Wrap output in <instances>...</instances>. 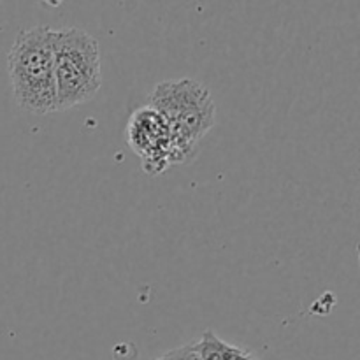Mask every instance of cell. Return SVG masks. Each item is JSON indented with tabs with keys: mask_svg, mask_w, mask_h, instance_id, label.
Here are the masks:
<instances>
[{
	"mask_svg": "<svg viewBox=\"0 0 360 360\" xmlns=\"http://www.w3.org/2000/svg\"><path fill=\"white\" fill-rule=\"evenodd\" d=\"M11 88L16 104L34 115L56 111L51 28L20 30L7 55Z\"/></svg>",
	"mask_w": 360,
	"mask_h": 360,
	"instance_id": "cell-1",
	"label": "cell"
},
{
	"mask_svg": "<svg viewBox=\"0 0 360 360\" xmlns=\"http://www.w3.org/2000/svg\"><path fill=\"white\" fill-rule=\"evenodd\" d=\"M56 111L86 104L102 86L101 48L94 35L76 27L51 28Z\"/></svg>",
	"mask_w": 360,
	"mask_h": 360,
	"instance_id": "cell-2",
	"label": "cell"
},
{
	"mask_svg": "<svg viewBox=\"0 0 360 360\" xmlns=\"http://www.w3.org/2000/svg\"><path fill=\"white\" fill-rule=\"evenodd\" d=\"M148 105L167 122L188 158L195 157L199 143L217 123V105L210 90L190 77L158 83Z\"/></svg>",
	"mask_w": 360,
	"mask_h": 360,
	"instance_id": "cell-3",
	"label": "cell"
},
{
	"mask_svg": "<svg viewBox=\"0 0 360 360\" xmlns=\"http://www.w3.org/2000/svg\"><path fill=\"white\" fill-rule=\"evenodd\" d=\"M127 143L139 157L141 167L148 176L164 174L172 165L190 160L179 148L167 122L151 105H143L130 115Z\"/></svg>",
	"mask_w": 360,
	"mask_h": 360,
	"instance_id": "cell-4",
	"label": "cell"
},
{
	"mask_svg": "<svg viewBox=\"0 0 360 360\" xmlns=\"http://www.w3.org/2000/svg\"><path fill=\"white\" fill-rule=\"evenodd\" d=\"M200 360H225L234 350V345L220 340L213 330H206L199 341H197Z\"/></svg>",
	"mask_w": 360,
	"mask_h": 360,
	"instance_id": "cell-5",
	"label": "cell"
},
{
	"mask_svg": "<svg viewBox=\"0 0 360 360\" xmlns=\"http://www.w3.org/2000/svg\"><path fill=\"white\" fill-rule=\"evenodd\" d=\"M160 360H200V355L197 350V343H188L167 352L165 355H162Z\"/></svg>",
	"mask_w": 360,
	"mask_h": 360,
	"instance_id": "cell-6",
	"label": "cell"
},
{
	"mask_svg": "<svg viewBox=\"0 0 360 360\" xmlns=\"http://www.w3.org/2000/svg\"><path fill=\"white\" fill-rule=\"evenodd\" d=\"M225 360H257V359L253 357L248 350H245V348L234 347V350L231 352V355H229Z\"/></svg>",
	"mask_w": 360,
	"mask_h": 360,
	"instance_id": "cell-7",
	"label": "cell"
},
{
	"mask_svg": "<svg viewBox=\"0 0 360 360\" xmlns=\"http://www.w3.org/2000/svg\"><path fill=\"white\" fill-rule=\"evenodd\" d=\"M155 360H160V359H155Z\"/></svg>",
	"mask_w": 360,
	"mask_h": 360,
	"instance_id": "cell-8",
	"label": "cell"
}]
</instances>
